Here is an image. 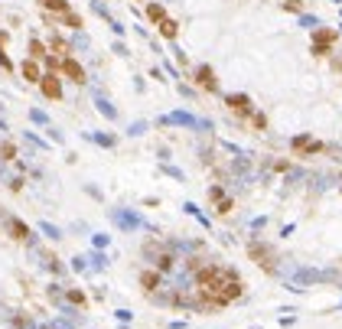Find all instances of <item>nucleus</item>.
<instances>
[{
    "mask_svg": "<svg viewBox=\"0 0 342 329\" xmlns=\"http://www.w3.org/2000/svg\"><path fill=\"white\" fill-rule=\"evenodd\" d=\"M39 88H42V95L49 98V101H59V98H62V82H59V75H42L39 78Z\"/></svg>",
    "mask_w": 342,
    "mask_h": 329,
    "instance_id": "f257e3e1",
    "label": "nucleus"
},
{
    "mask_svg": "<svg viewBox=\"0 0 342 329\" xmlns=\"http://www.w3.org/2000/svg\"><path fill=\"white\" fill-rule=\"evenodd\" d=\"M228 111L232 114H241V118H251V98L248 95H228L225 98Z\"/></svg>",
    "mask_w": 342,
    "mask_h": 329,
    "instance_id": "f03ea898",
    "label": "nucleus"
},
{
    "mask_svg": "<svg viewBox=\"0 0 342 329\" xmlns=\"http://www.w3.org/2000/svg\"><path fill=\"white\" fill-rule=\"evenodd\" d=\"M59 72H62L69 82H75V85H82V82H85V69L78 65L72 56H65V59H62V69H59Z\"/></svg>",
    "mask_w": 342,
    "mask_h": 329,
    "instance_id": "7ed1b4c3",
    "label": "nucleus"
},
{
    "mask_svg": "<svg viewBox=\"0 0 342 329\" xmlns=\"http://www.w3.org/2000/svg\"><path fill=\"white\" fill-rule=\"evenodd\" d=\"M196 85L206 88V92H215L218 78H215V72H212V65H199V69H196Z\"/></svg>",
    "mask_w": 342,
    "mask_h": 329,
    "instance_id": "20e7f679",
    "label": "nucleus"
},
{
    "mask_svg": "<svg viewBox=\"0 0 342 329\" xmlns=\"http://www.w3.org/2000/svg\"><path fill=\"white\" fill-rule=\"evenodd\" d=\"M156 30H160V36H163V39H176L179 23H176V20H170V16H163V20L156 23Z\"/></svg>",
    "mask_w": 342,
    "mask_h": 329,
    "instance_id": "39448f33",
    "label": "nucleus"
},
{
    "mask_svg": "<svg viewBox=\"0 0 342 329\" xmlns=\"http://www.w3.org/2000/svg\"><path fill=\"white\" fill-rule=\"evenodd\" d=\"M336 39H339V33H336V30H326V26L313 33V46H332Z\"/></svg>",
    "mask_w": 342,
    "mask_h": 329,
    "instance_id": "423d86ee",
    "label": "nucleus"
},
{
    "mask_svg": "<svg viewBox=\"0 0 342 329\" xmlns=\"http://www.w3.org/2000/svg\"><path fill=\"white\" fill-rule=\"evenodd\" d=\"M20 72H23V78H26V82H36V85H39V78H42V69H39L33 59H26V62H23V65H20Z\"/></svg>",
    "mask_w": 342,
    "mask_h": 329,
    "instance_id": "0eeeda50",
    "label": "nucleus"
},
{
    "mask_svg": "<svg viewBox=\"0 0 342 329\" xmlns=\"http://www.w3.org/2000/svg\"><path fill=\"white\" fill-rule=\"evenodd\" d=\"M39 4L52 13H69V0H39Z\"/></svg>",
    "mask_w": 342,
    "mask_h": 329,
    "instance_id": "6e6552de",
    "label": "nucleus"
},
{
    "mask_svg": "<svg viewBox=\"0 0 342 329\" xmlns=\"http://www.w3.org/2000/svg\"><path fill=\"white\" fill-rule=\"evenodd\" d=\"M46 56V42H39V39H30V59L36 62V59H42Z\"/></svg>",
    "mask_w": 342,
    "mask_h": 329,
    "instance_id": "1a4fd4ad",
    "label": "nucleus"
},
{
    "mask_svg": "<svg viewBox=\"0 0 342 329\" xmlns=\"http://www.w3.org/2000/svg\"><path fill=\"white\" fill-rule=\"evenodd\" d=\"M163 16H166V10H163L160 4H150V7H147V20H150V23H160Z\"/></svg>",
    "mask_w": 342,
    "mask_h": 329,
    "instance_id": "9d476101",
    "label": "nucleus"
},
{
    "mask_svg": "<svg viewBox=\"0 0 342 329\" xmlns=\"http://www.w3.org/2000/svg\"><path fill=\"white\" fill-rule=\"evenodd\" d=\"M49 49H52V52H56V59H59V56H62V59L69 56V42H65V39H59V36H56V39H52V42H49Z\"/></svg>",
    "mask_w": 342,
    "mask_h": 329,
    "instance_id": "9b49d317",
    "label": "nucleus"
},
{
    "mask_svg": "<svg viewBox=\"0 0 342 329\" xmlns=\"http://www.w3.org/2000/svg\"><path fill=\"white\" fill-rule=\"evenodd\" d=\"M7 225H10V232H13V238H26V235H30V232H26V225H23V222H7Z\"/></svg>",
    "mask_w": 342,
    "mask_h": 329,
    "instance_id": "f8f14e48",
    "label": "nucleus"
},
{
    "mask_svg": "<svg viewBox=\"0 0 342 329\" xmlns=\"http://www.w3.org/2000/svg\"><path fill=\"white\" fill-rule=\"evenodd\" d=\"M62 23H65V26H72V30H78V26H82V16L69 10V13H62Z\"/></svg>",
    "mask_w": 342,
    "mask_h": 329,
    "instance_id": "ddd939ff",
    "label": "nucleus"
},
{
    "mask_svg": "<svg viewBox=\"0 0 342 329\" xmlns=\"http://www.w3.org/2000/svg\"><path fill=\"white\" fill-rule=\"evenodd\" d=\"M140 280H144V287H147V290H153V287H156V274H153V271H144V274H140Z\"/></svg>",
    "mask_w": 342,
    "mask_h": 329,
    "instance_id": "4468645a",
    "label": "nucleus"
},
{
    "mask_svg": "<svg viewBox=\"0 0 342 329\" xmlns=\"http://www.w3.org/2000/svg\"><path fill=\"white\" fill-rule=\"evenodd\" d=\"M313 56H316V59H326V56H332V46H313Z\"/></svg>",
    "mask_w": 342,
    "mask_h": 329,
    "instance_id": "2eb2a0df",
    "label": "nucleus"
},
{
    "mask_svg": "<svg viewBox=\"0 0 342 329\" xmlns=\"http://www.w3.org/2000/svg\"><path fill=\"white\" fill-rule=\"evenodd\" d=\"M251 124H254V127L261 130V127H264V124H267V118H264V114H254V118H251Z\"/></svg>",
    "mask_w": 342,
    "mask_h": 329,
    "instance_id": "dca6fc26",
    "label": "nucleus"
},
{
    "mask_svg": "<svg viewBox=\"0 0 342 329\" xmlns=\"http://www.w3.org/2000/svg\"><path fill=\"white\" fill-rule=\"evenodd\" d=\"M0 153H4V157H7V160H10V157H13V153H16V150H13V144H4V147H0Z\"/></svg>",
    "mask_w": 342,
    "mask_h": 329,
    "instance_id": "f3484780",
    "label": "nucleus"
},
{
    "mask_svg": "<svg viewBox=\"0 0 342 329\" xmlns=\"http://www.w3.org/2000/svg\"><path fill=\"white\" fill-rule=\"evenodd\" d=\"M332 69H336V72H342V59H332Z\"/></svg>",
    "mask_w": 342,
    "mask_h": 329,
    "instance_id": "a211bd4d",
    "label": "nucleus"
},
{
    "mask_svg": "<svg viewBox=\"0 0 342 329\" xmlns=\"http://www.w3.org/2000/svg\"><path fill=\"white\" fill-rule=\"evenodd\" d=\"M287 4H290V0H287Z\"/></svg>",
    "mask_w": 342,
    "mask_h": 329,
    "instance_id": "6ab92c4d",
    "label": "nucleus"
}]
</instances>
